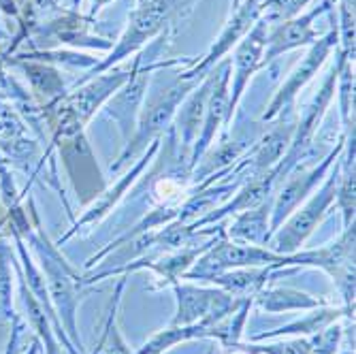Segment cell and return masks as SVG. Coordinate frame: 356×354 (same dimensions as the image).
<instances>
[{
	"label": "cell",
	"mask_w": 356,
	"mask_h": 354,
	"mask_svg": "<svg viewBox=\"0 0 356 354\" xmlns=\"http://www.w3.org/2000/svg\"><path fill=\"white\" fill-rule=\"evenodd\" d=\"M35 243H37V250L41 254L43 269H45V275H47L49 299L56 303L62 327H67L69 335L75 339V344L81 350L79 333H77V327H75V312H77V301H79L77 288L83 284V280H79L75 275V271L69 267V263L64 261L49 243H41V241H35Z\"/></svg>",
	"instance_id": "6da1fadb"
},
{
	"label": "cell",
	"mask_w": 356,
	"mask_h": 354,
	"mask_svg": "<svg viewBox=\"0 0 356 354\" xmlns=\"http://www.w3.org/2000/svg\"><path fill=\"white\" fill-rule=\"evenodd\" d=\"M177 314L171 327H186L201 320H224L243 305V297L213 288H197L190 284H175ZM250 299V297H248Z\"/></svg>",
	"instance_id": "7a4b0ae2"
},
{
	"label": "cell",
	"mask_w": 356,
	"mask_h": 354,
	"mask_svg": "<svg viewBox=\"0 0 356 354\" xmlns=\"http://www.w3.org/2000/svg\"><path fill=\"white\" fill-rule=\"evenodd\" d=\"M335 184H337V173H333L327 179V184L322 186V190L318 192V195H314L305 203V207H301L293 218L284 224V229L275 231V237H273L269 250H273L277 254H284V256L297 254V250L303 246V241L316 229V224L320 222V218L325 216V211L335 201V195H337Z\"/></svg>",
	"instance_id": "3957f363"
},
{
	"label": "cell",
	"mask_w": 356,
	"mask_h": 354,
	"mask_svg": "<svg viewBox=\"0 0 356 354\" xmlns=\"http://www.w3.org/2000/svg\"><path fill=\"white\" fill-rule=\"evenodd\" d=\"M333 156H335V154H333ZM333 156L327 158L325 163H322L320 167H316L314 171L303 173V175H297V177H293V179H290V182L284 186L282 195L277 197L275 209H273V222H271V231H269V235L275 233V231L282 227L284 218H288L290 214H293V209L301 203V199H305V195L314 188V184L320 182V177L327 173V169H329V165H331Z\"/></svg>",
	"instance_id": "277c9868"
},
{
	"label": "cell",
	"mask_w": 356,
	"mask_h": 354,
	"mask_svg": "<svg viewBox=\"0 0 356 354\" xmlns=\"http://www.w3.org/2000/svg\"><path fill=\"white\" fill-rule=\"evenodd\" d=\"M181 96H184V88H171L167 94H163L158 101H154V103L147 107L145 118H143L141 128H139V135H137V139H135V145H133V147H128V150L124 152V156H122L120 163H124V160H126L128 156L135 154L137 150H141L156 133L163 131L165 124H167L169 118H171V113L175 111V105L181 101Z\"/></svg>",
	"instance_id": "5b68a950"
},
{
	"label": "cell",
	"mask_w": 356,
	"mask_h": 354,
	"mask_svg": "<svg viewBox=\"0 0 356 354\" xmlns=\"http://www.w3.org/2000/svg\"><path fill=\"white\" fill-rule=\"evenodd\" d=\"M331 43H333V37H327L325 41H320L312 51H309V56L303 60V64L301 67L293 73V77H290L284 86H282V90H280V94L275 96V101L271 103V109L265 113V120L267 118H273L286 103H290L293 101V96L297 94V90L314 75V71L320 67L322 64V60H325V56L329 54V49H331Z\"/></svg>",
	"instance_id": "8992f818"
},
{
	"label": "cell",
	"mask_w": 356,
	"mask_h": 354,
	"mask_svg": "<svg viewBox=\"0 0 356 354\" xmlns=\"http://www.w3.org/2000/svg\"><path fill=\"white\" fill-rule=\"evenodd\" d=\"M267 39H265V24H258L256 30L243 41V45L237 51L235 58V86H233V101L229 105V111H233L237 99L243 92V86L250 77V73L258 67V58L263 56V47H265Z\"/></svg>",
	"instance_id": "52a82bcc"
},
{
	"label": "cell",
	"mask_w": 356,
	"mask_h": 354,
	"mask_svg": "<svg viewBox=\"0 0 356 354\" xmlns=\"http://www.w3.org/2000/svg\"><path fill=\"white\" fill-rule=\"evenodd\" d=\"M316 13H320V9H318V11H312L309 15H305V17H301V19H297V22H290V24L282 26V28L275 32V35L267 41V43H269V49L265 51V60H271V58H275L277 54H282L284 49L303 45V43H307L309 39H314V37H316V32L312 30V22H314Z\"/></svg>",
	"instance_id": "ba28073f"
},
{
	"label": "cell",
	"mask_w": 356,
	"mask_h": 354,
	"mask_svg": "<svg viewBox=\"0 0 356 354\" xmlns=\"http://www.w3.org/2000/svg\"><path fill=\"white\" fill-rule=\"evenodd\" d=\"M124 286H126V280H120V284L115 288V295L111 299V305H109V312H107V318H105L101 339L94 346L92 354H137L126 346V341L120 333V327H118V307H120V297H122Z\"/></svg>",
	"instance_id": "9c48e42d"
},
{
	"label": "cell",
	"mask_w": 356,
	"mask_h": 354,
	"mask_svg": "<svg viewBox=\"0 0 356 354\" xmlns=\"http://www.w3.org/2000/svg\"><path fill=\"white\" fill-rule=\"evenodd\" d=\"M258 305L267 312H286V309H316L325 303L307 293L295 291V288H273V291H267L258 297Z\"/></svg>",
	"instance_id": "30bf717a"
},
{
	"label": "cell",
	"mask_w": 356,
	"mask_h": 354,
	"mask_svg": "<svg viewBox=\"0 0 356 354\" xmlns=\"http://www.w3.org/2000/svg\"><path fill=\"white\" fill-rule=\"evenodd\" d=\"M341 314H350L348 307H341V309H320L314 312L312 316L303 318V320H295V323H290L288 327H282L277 331H271V333H261L256 335L254 341H261V339H271V337H284V335H297V333H320L322 329H327L331 323L341 316Z\"/></svg>",
	"instance_id": "8fae6325"
},
{
	"label": "cell",
	"mask_w": 356,
	"mask_h": 354,
	"mask_svg": "<svg viewBox=\"0 0 356 354\" xmlns=\"http://www.w3.org/2000/svg\"><path fill=\"white\" fill-rule=\"evenodd\" d=\"M226 81H229V73L224 71L222 77H220V83L213 88V94L209 99V109H207V118H205V131H203L201 141L197 143V150H194V160H199L203 150L211 143L218 126L222 124L224 111H229V109H226V105H229V90H226Z\"/></svg>",
	"instance_id": "7c38bea8"
},
{
	"label": "cell",
	"mask_w": 356,
	"mask_h": 354,
	"mask_svg": "<svg viewBox=\"0 0 356 354\" xmlns=\"http://www.w3.org/2000/svg\"><path fill=\"white\" fill-rule=\"evenodd\" d=\"M261 11V7H258V3L256 0H250V3L245 5V9H241L239 13H237V17H235V22H231V28H226L224 30V35L220 37V41H218V45L211 49V54L207 56V60L201 64V69H205L209 62H213V60H218V56L220 54H224L226 49L231 47V43H235V39L241 35V32L248 28V24L256 17V13Z\"/></svg>",
	"instance_id": "4fadbf2b"
},
{
	"label": "cell",
	"mask_w": 356,
	"mask_h": 354,
	"mask_svg": "<svg viewBox=\"0 0 356 354\" xmlns=\"http://www.w3.org/2000/svg\"><path fill=\"white\" fill-rule=\"evenodd\" d=\"M22 297H24V303L28 307V318L32 327H35V331L43 337V341L47 344V352L49 354H58V348H56V341H54V335L49 331V323L45 318V309L41 307V303H37L35 295L26 291V286L22 284Z\"/></svg>",
	"instance_id": "5bb4252c"
},
{
	"label": "cell",
	"mask_w": 356,
	"mask_h": 354,
	"mask_svg": "<svg viewBox=\"0 0 356 354\" xmlns=\"http://www.w3.org/2000/svg\"><path fill=\"white\" fill-rule=\"evenodd\" d=\"M241 346V344H239ZM250 354H314L312 344L305 339H293V341H280L273 346H241Z\"/></svg>",
	"instance_id": "9a60e30c"
},
{
	"label": "cell",
	"mask_w": 356,
	"mask_h": 354,
	"mask_svg": "<svg viewBox=\"0 0 356 354\" xmlns=\"http://www.w3.org/2000/svg\"><path fill=\"white\" fill-rule=\"evenodd\" d=\"M11 280L5 263V248H0V320L11 316Z\"/></svg>",
	"instance_id": "2e32d148"
},
{
	"label": "cell",
	"mask_w": 356,
	"mask_h": 354,
	"mask_svg": "<svg viewBox=\"0 0 356 354\" xmlns=\"http://www.w3.org/2000/svg\"><path fill=\"white\" fill-rule=\"evenodd\" d=\"M171 186H173L171 182H165V184H158V188H156V190H163V192H169V188H171ZM158 199H160V201H163V203H165V201H169L171 197H169V195H158Z\"/></svg>",
	"instance_id": "e0dca14e"
},
{
	"label": "cell",
	"mask_w": 356,
	"mask_h": 354,
	"mask_svg": "<svg viewBox=\"0 0 356 354\" xmlns=\"http://www.w3.org/2000/svg\"><path fill=\"white\" fill-rule=\"evenodd\" d=\"M107 3V0H96V3H94V9H99L101 5H105Z\"/></svg>",
	"instance_id": "ac0fdd59"
},
{
	"label": "cell",
	"mask_w": 356,
	"mask_h": 354,
	"mask_svg": "<svg viewBox=\"0 0 356 354\" xmlns=\"http://www.w3.org/2000/svg\"><path fill=\"white\" fill-rule=\"evenodd\" d=\"M141 3H147V0H141Z\"/></svg>",
	"instance_id": "d6986e66"
}]
</instances>
